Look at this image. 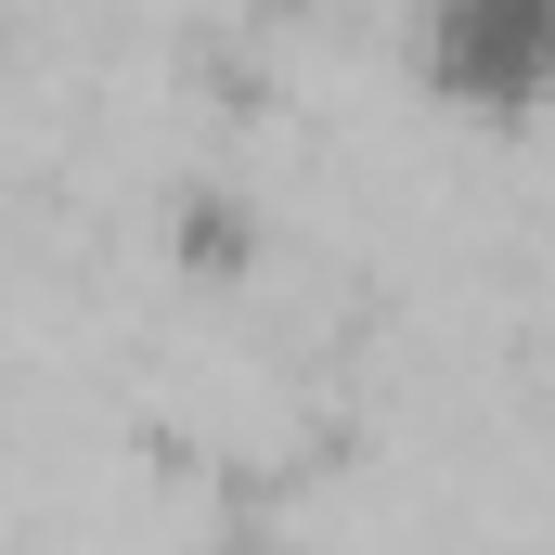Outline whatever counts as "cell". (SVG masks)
<instances>
[{
	"instance_id": "obj_1",
	"label": "cell",
	"mask_w": 555,
	"mask_h": 555,
	"mask_svg": "<svg viewBox=\"0 0 555 555\" xmlns=\"http://www.w3.org/2000/svg\"><path fill=\"white\" fill-rule=\"evenodd\" d=\"M401 65L465 130L555 117V0H401Z\"/></svg>"
}]
</instances>
